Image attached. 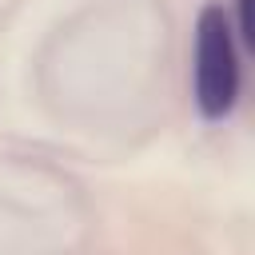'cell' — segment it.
Wrapping results in <instances>:
<instances>
[{
	"instance_id": "cell-2",
	"label": "cell",
	"mask_w": 255,
	"mask_h": 255,
	"mask_svg": "<svg viewBox=\"0 0 255 255\" xmlns=\"http://www.w3.org/2000/svg\"><path fill=\"white\" fill-rule=\"evenodd\" d=\"M239 36H243V44H255V20H251V0H239Z\"/></svg>"
},
{
	"instance_id": "cell-1",
	"label": "cell",
	"mask_w": 255,
	"mask_h": 255,
	"mask_svg": "<svg viewBox=\"0 0 255 255\" xmlns=\"http://www.w3.org/2000/svg\"><path fill=\"white\" fill-rule=\"evenodd\" d=\"M239 92V60L223 8H203L195 24V104L207 120L223 116Z\"/></svg>"
}]
</instances>
